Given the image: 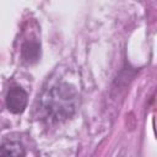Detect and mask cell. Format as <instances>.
I'll list each match as a JSON object with an SVG mask.
<instances>
[{"label": "cell", "mask_w": 157, "mask_h": 157, "mask_svg": "<svg viewBox=\"0 0 157 157\" xmlns=\"http://www.w3.org/2000/svg\"><path fill=\"white\" fill-rule=\"evenodd\" d=\"M77 104V94L72 87L66 83L52 87L43 98V109L47 117L53 121H60L70 118Z\"/></svg>", "instance_id": "cell-1"}, {"label": "cell", "mask_w": 157, "mask_h": 157, "mask_svg": "<svg viewBox=\"0 0 157 157\" xmlns=\"http://www.w3.org/2000/svg\"><path fill=\"white\" fill-rule=\"evenodd\" d=\"M27 99H28V96H27V92L18 87V86H15V87H11L6 94V107L7 109L13 113V114H20L25 110L26 105H27Z\"/></svg>", "instance_id": "cell-2"}, {"label": "cell", "mask_w": 157, "mask_h": 157, "mask_svg": "<svg viewBox=\"0 0 157 157\" xmlns=\"http://www.w3.org/2000/svg\"><path fill=\"white\" fill-rule=\"evenodd\" d=\"M40 47L37 42L28 40L22 45V56L27 63H34L39 59Z\"/></svg>", "instance_id": "cell-3"}, {"label": "cell", "mask_w": 157, "mask_h": 157, "mask_svg": "<svg viewBox=\"0 0 157 157\" xmlns=\"http://www.w3.org/2000/svg\"><path fill=\"white\" fill-rule=\"evenodd\" d=\"M0 153L9 155V156H23L25 150H23L22 145L17 141H5L1 145Z\"/></svg>", "instance_id": "cell-4"}]
</instances>
